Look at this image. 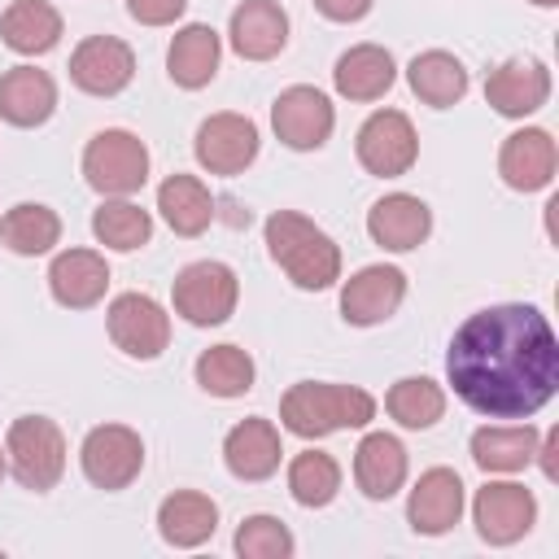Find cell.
<instances>
[{"label":"cell","mask_w":559,"mask_h":559,"mask_svg":"<svg viewBox=\"0 0 559 559\" xmlns=\"http://www.w3.org/2000/svg\"><path fill=\"white\" fill-rule=\"evenodd\" d=\"M445 380L476 415L528 419L559 389V336L537 306H485L454 332Z\"/></svg>","instance_id":"6da1fadb"},{"label":"cell","mask_w":559,"mask_h":559,"mask_svg":"<svg viewBox=\"0 0 559 559\" xmlns=\"http://www.w3.org/2000/svg\"><path fill=\"white\" fill-rule=\"evenodd\" d=\"M266 236V249L275 258V266H284V275L306 288V293H319V288H332L341 280V245L314 227L306 214L297 210H275L262 227Z\"/></svg>","instance_id":"7a4b0ae2"},{"label":"cell","mask_w":559,"mask_h":559,"mask_svg":"<svg viewBox=\"0 0 559 559\" xmlns=\"http://www.w3.org/2000/svg\"><path fill=\"white\" fill-rule=\"evenodd\" d=\"M280 419L293 437H328L341 428H367L376 419V397L358 384H328V380H301L284 393Z\"/></svg>","instance_id":"3957f363"},{"label":"cell","mask_w":559,"mask_h":559,"mask_svg":"<svg viewBox=\"0 0 559 559\" xmlns=\"http://www.w3.org/2000/svg\"><path fill=\"white\" fill-rule=\"evenodd\" d=\"M4 463L31 493H48L66 476V437L48 415H17L4 432Z\"/></svg>","instance_id":"277c9868"},{"label":"cell","mask_w":559,"mask_h":559,"mask_svg":"<svg viewBox=\"0 0 559 559\" xmlns=\"http://www.w3.org/2000/svg\"><path fill=\"white\" fill-rule=\"evenodd\" d=\"M83 179L100 197H131L148 179V148L122 127H105L83 148Z\"/></svg>","instance_id":"5b68a950"},{"label":"cell","mask_w":559,"mask_h":559,"mask_svg":"<svg viewBox=\"0 0 559 559\" xmlns=\"http://www.w3.org/2000/svg\"><path fill=\"white\" fill-rule=\"evenodd\" d=\"M170 301H175V314H183L192 328H218L231 319V310L240 301V280L227 262L201 258L175 275Z\"/></svg>","instance_id":"8992f818"},{"label":"cell","mask_w":559,"mask_h":559,"mask_svg":"<svg viewBox=\"0 0 559 559\" xmlns=\"http://www.w3.org/2000/svg\"><path fill=\"white\" fill-rule=\"evenodd\" d=\"M79 463H83V476L96 485V489H127L140 467H144V441L135 428L127 424H96L83 445H79Z\"/></svg>","instance_id":"52a82bcc"},{"label":"cell","mask_w":559,"mask_h":559,"mask_svg":"<svg viewBox=\"0 0 559 559\" xmlns=\"http://www.w3.org/2000/svg\"><path fill=\"white\" fill-rule=\"evenodd\" d=\"M354 153L362 162L367 175H380V179H397L415 166L419 157V135L411 127V118L402 109H376L362 127H358V140H354Z\"/></svg>","instance_id":"ba28073f"},{"label":"cell","mask_w":559,"mask_h":559,"mask_svg":"<svg viewBox=\"0 0 559 559\" xmlns=\"http://www.w3.org/2000/svg\"><path fill=\"white\" fill-rule=\"evenodd\" d=\"M105 328H109V341L140 362L157 358L170 345V314L148 293H118L105 310Z\"/></svg>","instance_id":"9c48e42d"},{"label":"cell","mask_w":559,"mask_h":559,"mask_svg":"<svg viewBox=\"0 0 559 559\" xmlns=\"http://www.w3.org/2000/svg\"><path fill=\"white\" fill-rule=\"evenodd\" d=\"M472 520L480 542L511 546L537 524V498L520 480H485L472 498Z\"/></svg>","instance_id":"30bf717a"},{"label":"cell","mask_w":559,"mask_h":559,"mask_svg":"<svg viewBox=\"0 0 559 559\" xmlns=\"http://www.w3.org/2000/svg\"><path fill=\"white\" fill-rule=\"evenodd\" d=\"M271 127L280 135V144L297 148V153H310V148H323L332 127H336V109L332 100L319 92V87H284L271 105Z\"/></svg>","instance_id":"8fae6325"},{"label":"cell","mask_w":559,"mask_h":559,"mask_svg":"<svg viewBox=\"0 0 559 559\" xmlns=\"http://www.w3.org/2000/svg\"><path fill=\"white\" fill-rule=\"evenodd\" d=\"M135 79V52L118 35H87L70 52V83L87 96H118Z\"/></svg>","instance_id":"7c38bea8"},{"label":"cell","mask_w":559,"mask_h":559,"mask_svg":"<svg viewBox=\"0 0 559 559\" xmlns=\"http://www.w3.org/2000/svg\"><path fill=\"white\" fill-rule=\"evenodd\" d=\"M192 153H197L201 170H210V175H240L258 157V127H253V118L231 114V109L210 114L197 127Z\"/></svg>","instance_id":"4fadbf2b"},{"label":"cell","mask_w":559,"mask_h":559,"mask_svg":"<svg viewBox=\"0 0 559 559\" xmlns=\"http://www.w3.org/2000/svg\"><path fill=\"white\" fill-rule=\"evenodd\" d=\"M406 301V275L397 266H362L341 284V319L354 328H371L397 314V306Z\"/></svg>","instance_id":"5bb4252c"},{"label":"cell","mask_w":559,"mask_h":559,"mask_svg":"<svg viewBox=\"0 0 559 559\" xmlns=\"http://www.w3.org/2000/svg\"><path fill=\"white\" fill-rule=\"evenodd\" d=\"M546 96H550V70L537 57H511L485 79V100L502 118H528L546 105Z\"/></svg>","instance_id":"9a60e30c"},{"label":"cell","mask_w":559,"mask_h":559,"mask_svg":"<svg viewBox=\"0 0 559 559\" xmlns=\"http://www.w3.org/2000/svg\"><path fill=\"white\" fill-rule=\"evenodd\" d=\"M555 166H559V153H555V140L550 131L542 127H520L502 140L498 148V175L507 188L515 192H537L555 179Z\"/></svg>","instance_id":"2e32d148"},{"label":"cell","mask_w":559,"mask_h":559,"mask_svg":"<svg viewBox=\"0 0 559 559\" xmlns=\"http://www.w3.org/2000/svg\"><path fill=\"white\" fill-rule=\"evenodd\" d=\"M109 288V262L96 249H61L48 262V293L66 310H92Z\"/></svg>","instance_id":"e0dca14e"},{"label":"cell","mask_w":559,"mask_h":559,"mask_svg":"<svg viewBox=\"0 0 559 559\" xmlns=\"http://www.w3.org/2000/svg\"><path fill=\"white\" fill-rule=\"evenodd\" d=\"M459 515H463V480H459V472L454 467H428L415 480L411 498H406L411 528L424 533V537H441V533H450L459 524Z\"/></svg>","instance_id":"ac0fdd59"},{"label":"cell","mask_w":559,"mask_h":559,"mask_svg":"<svg viewBox=\"0 0 559 559\" xmlns=\"http://www.w3.org/2000/svg\"><path fill=\"white\" fill-rule=\"evenodd\" d=\"M428 231H432V210L411 192H389L367 210V236L389 253L419 249Z\"/></svg>","instance_id":"d6986e66"},{"label":"cell","mask_w":559,"mask_h":559,"mask_svg":"<svg viewBox=\"0 0 559 559\" xmlns=\"http://www.w3.org/2000/svg\"><path fill=\"white\" fill-rule=\"evenodd\" d=\"M284 445H280V428L262 415L240 419L227 437H223V463L236 480H266L280 472Z\"/></svg>","instance_id":"ffe728a7"},{"label":"cell","mask_w":559,"mask_h":559,"mask_svg":"<svg viewBox=\"0 0 559 559\" xmlns=\"http://www.w3.org/2000/svg\"><path fill=\"white\" fill-rule=\"evenodd\" d=\"M227 39L245 61H271L288 44V13L280 9V0H240L231 9Z\"/></svg>","instance_id":"44dd1931"},{"label":"cell","mask_w":559,"mask_h":559,"mask_svg":"<svg viewBox=\"0 0 559 559\" xmlns=\"http://www.w3.org/2000/svg\"><path fill=\"white\" fill-rule=\"evenodd\" d=\"M57 109V83L48 70L13 66L0 74V118L9 127H44Z\"/></svg>","instance_id":"7402d4cb"},{"label":"cell","mask_w":559,"mask_h":559,"mask_svg":"<svg viewBox=\"0 0 559 559\" xmlns=\"http://www.w3.org/2000/svg\"><path fill=\"white\" fill-rule=\"evenodd\" d=\"M397 79V61L380 44H354L332 66V87L345 100H380Z\"/></svg>","instance_id":"603a6c76"},{"label":"cell","mask_w":559,"mask_h":559,"mask_svg":"<svg viewBox=\"0 0 559 559\" xmlns=\"http://www.w3.org/2000/svg\"><path fill=\"white\" fill-rule=\"evenodd\" d=\"M354 480L371 502L393 498L406 485V445L393 432H367L354 450Z\"/></svg>","instance_id":"cb8c5ba5"},{"label":"cell","mask_w":559,"mask_h":559,"mask_svg":"<svg viewBox=\"0 0 559 559\" xmlns=\"http://www.w3.org/2000/svg\"><path fill=\"white\" fill-rule=\"evenodd\" d=\"M537 441H542V432L533 424H485L472 432V463L480 472L511 476L537 459Z\"/></svg>","instance_id":"d4e9b609"},{"label":"cell","mask_w":559,"mask_h":559,"mask_svg":"<svg viewBox=\"0 0 559 559\" xmlns=\"http://www.w3.org/2000/svg\"><path fill=\"white\" fill-rule=\"evenodd\" d=\"M214 528H218V502L201 489H175L157 507V533H162V542H170L179 550L210 542Z\"/></svg>","instance_id":"484cf974"},{"label":"cell","mask_w":559,"mask_h":559,"mask_svg":"<svg viewBox=\"0 0 559 559\" xmlns=\"http://www.w3.org/2000/svg\"><path fill=\"white\" fill-rule=\"evenodd\" d=\"M218 57H223V39L214 26L205 22H188L183 31H175L170 52H166V74L170 83L197 92L218 74Z\"/></svg>","instance_id":"4316f807"},{"label":"cell","mask_w":559,"mask_h":559,"mask_svg":"<svg viewBox=\"0 0 559 559\" xmlns=\"http://www.w3.org/2000/svg\"><path fill=\"white\" fill-rule=\"evenodd\" d=\"M0 39H4V48L22 52V57L52 52L61 39V13L48 0H13L0 13Z\"/></svg>","instance_id":"83f0119b"},{"label":"cell","mask_w":559,"mask_h":559,"mask_svg":"<svg viewBox=\"0 0 559 559\" xmlns=\"http://www.w3.org/2000/svg\"><path fill=\"white\" fill-rule=\"evenodd\" d=\"M406 83H411V92H415L424 105H432V109H450V105H459V100L467 96V70H463V61H459L454 52H445V48L419 52V57L406 66Z\"/></svg>","instance_id":"f1b7e54d"},{"label":"cell","mask_w":559,"mask_h":559,"mask_svg":"<svg viewBox=\"0 0 559 559\" xmlns=\"http://www.w3.org/2000/svg\"><path fill=\"white\" fill-rule=\"evenodd\" d=\"M157 210L175 236H201L214 223V197L197 175H166L157 188Z\"/></svg>","instance_id":"f546056e"},{"label":"cell","mask_w":559,"mask_h":559,"mask_svg":"<svg viewBox=\"0 0 559 559\" xmlns=\"http://www.w3.org/2000/svg\"><path fill=\"white\" fill-rule=\"evenodd\" d=\"M57 240H61V218L39 201H17L13 210L0 214V245L17 258H39Z\"/></svg>","instance_id":"4dcf8cb0"},{"label":"cell","mask_w":559,"mask_h":559,"mask_svg":"<svg viewBox=\"0 0 559 559\" xmlns=\"http://www.w3.org/2000/svg\"><path fill=\"white\" fill-rule=\"evenodd\" d=\"M92 236H96L105 249L131 253V249H144V245H148L153 218H148V210H140L135 201L109 197V201H100L96 214H92Z\"/></svg>","instance_id":"1f68e13d"},{"label":"cell","mask_w":559,"mask_h":559,"mask_svg":"<svg viewBox=\"0 0 559 559\" xmlns=\"http://www.w3.org/2000/svg\"><path fill=\"white\" fill-rule=\"evenodd\" d=\"M192 376L210 397H245L253 389V358L240 345H210L201 349Z\"/></svg>","instance_id":"d6a6232c"},{"label":"cell","mask_w":559,"mask_h":559,"mask_svg":"<svg viewBox=\"0 0 559 559\" xmlns=\"http://www.w3.org/2000/svg\"><path fill=\"white\" fill-rule=\"evenodd\" d=\"M384 411L402 424V428H432L445 415V389L428 376H402L389 393H384Z\"/></svg>","instance_id":"836d02e7"},{"label":"cell","mask_w":559,"mask_h":559,"mask_svg":"<svg viewBox=\"0 0 559 559\" xmlns=\"http://www.w3.org/2000/svg\"><path fill=\"white\" fill-rule=\"evenodd\" d=\"M288 493L301 507H328L341 493V463L328 450H301L288 463Z\"/></svg>","instance_id":"e575fe53"},{"label":"cell","mask_w":559,"mask_h":559,"mask_svg":"<svg viewBox=\"0 0 559 559\" xmlns=\"http://www.w3.org/2000/svg\"><path fill=\"white\" fill-rule=\"evenodd\" d=\"M297 550L293 533L275 515H245L236 528V555L245 559H288Z\"/></svg>","instance_id":"d590c367"},{"label":"cell","mask_w":559,"mask_h":559,"mask_svg":"<svg viewBox=\"0 0 559 559\" xmlns=\"http://www.w3.org/2000/svg\"><path fill=\"white\" fill-rule=\"evenodd\" d=\"M188 0H127V13L140 26H170L175 17H183Z\"/></svg>","instance_id":"8d00e7d4"},{"label":"cell","mask_w":559,"mask_h":559,"mask_svg":"<svg viewBox=\"0 0 559 559\" xmlns=\"http://www.w3.org/2000/svg\"><path fill=\"white\" fill-rule=\"evenodd\" d=\"M376 0H314V9L328 17V22H358L371 13Z\"/></svg>","instance_id":"74e56055"},{"label":"cell","mask_w":559,"mask_h":559,"mask_svg":"<svg viewBox=\"0 0 559 559\" xmlns=\"http://www.w3.org/2000/svg\"><path fill=\"white\" fill-rule=\"evenodd\" d=\"M533 4H537V9H555L559 0H533Z\"/></svg>","instance_id":"f35d334b"},{"label":"cell","mask_w":559,"mask_h":559,"mask_svg":"<svg viewBox=\"0 0 559 559\" xmlns=\"http://www.w3.org/2000/svg\"><path fill=\"white\" fill-rule=\"evenodd\" d=\"M4 472H9V463H4V450H0V480H4Z\"/></svg>","instance_id":"ab89813d"}]
</instances>
